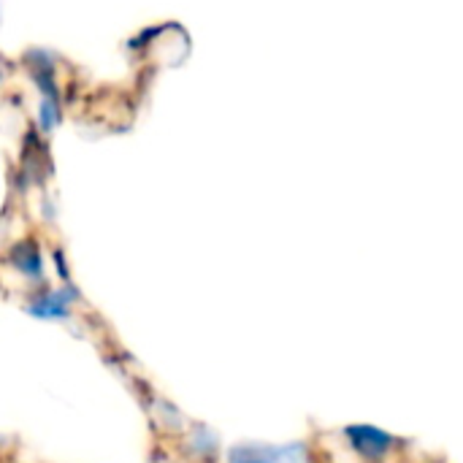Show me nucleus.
I'll list each match as a JSON object with an SVG mask.
<instances>
[{"label": "nucleus", "mask_w": 463, "mask_h": 463, "mask_svg": "<svg viewBox=\"0 0 463 463\" xmlns=\"http://www.w3.org/2000/svg\"><path fill=\"white\" fill-rule=\"evenodd\" d=\"M76 293L68 288H57V290H43L38 293L30 304L27 312L38 320H65L71 315V304H73Z\"/></svg>", "instance_id": "f03ea898"}, {"label": "nucleus", "mask_w": 463, "mask_h": 463, "mask_svg": "<svg viewBox=\"0 0 463 463\" xmlns=\"http://www.w3.org/2000/svg\"><path fill=\"white\" fill-rule=\"evenodd\" d=\"M8 263L27 279H41L43 277V260H41V252L35 244L30 241H22L11 250L8 255Z\"/></svg>", "instance_id": "20e7f679"}, {"label": "nucleus", "mask_w": 463, "mask_h": 463, "mask_svg": "<svg viewBox=\"0 0 463 463\" xmlns=\"http://www.w3.org/2000/svg\"><path fill=\"white\" fill-rule=\"evenodd\" d=\"M282 445H266V442H239L228 448V463H279Z\"/></svg>", "instance_id": "7ed1b4c3"}, {"label": "nucleus", "mask_w": 463, "mask_h": 463, "mask_svg": "<svg viewBox=\"0 0 463 463\" xmlns=\"http://www.w3.org/2000/svg\"><path fill=\"white\" fill-rule=\"evenodd\" d=\"M345 439L350 445L353 453H358L364 461L380 463L385 461L393 450H396V439L377 429V426H366V423H355L345 429Z\"/></svg>", "instance_id": "f257e3e1"}, {"label": "nucleus", "mask_w": 463, "mask_h": 463, "mask_svg": "<svg viewBox=\"0 0 463 463\" xmlns=\"http://www.w3.org/2000/svg\"><path fill=\"white\" fill-rule=\"evenodd\" d=\"M190 450L193 453H198L201 458H209V456H214L217 450H220V442H217V434L212 431V429H206V426H195L193 431H190Z\"/></svg>", "instance_id": "39448f33"}, {"label": "nucleus", "mask_w": 463, "mask_h": 463, "mask_svg": "<svg viewBox=\"0 0 463 463\" xmlns=\"http://www.w3.org/2000/svg\"><path fill=\"white\" fill-rule=\"evenodd\" d=\"M0 81H3V71H0Z\"/></svg>", "instance_id": "423d86ee"}]
</instances>
